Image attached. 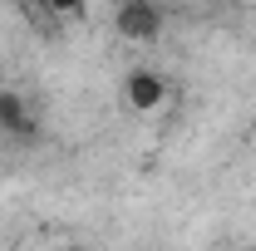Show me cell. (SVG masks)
I'll return each instance as SVG.
<instances>
[{
    "instance_id": "6da1fadb",
    "label": "cell",
    "mask_w": 256,
    "mask_h": 251,
    "mask_svg": "<svg viewBox=\"0 0 256 251\" xmlns=\"http://www.w3.org/2000/svg\"><path fill=\"white\" fill-rule=\"evenodd\" d=\"M114 30L124 34L128 44H148V40L162 34V10L153 0H124L118 15H114Z\"/></svg>"
},
{
    "instance_id": "7a4b0ae2",
    "label": "cell",
    "mask_w": 256,
    "mask_h": 251,
    "mask_svg": "<svg viewBox=\"0 0 256 251\" xmlns=\"http://www.w3.org/2000/svg\"><path fill=\"white\" fill-rule=\"evenodd\" d=\"M124 98H128V108H138V114H153L162 98H168V79H162V74H153V69H128V79H124Z\"/></svg>"
},
{
    "instance_id": "3957f363",
    "label": "cell",
    "mask_w": 256,
    "mask_h": 251,
    "mask_svg": "<svg viewBox=\"0 0 256 251\" xmlns=\"http://www.w3.org/2000/svg\"><path fill=\"white\" fill-rule=\"evenodd\" d=\"M0 128L5 133H30V114H25V104H20V94H0Z\"/></svg>"
},
{
    "instance_id": "277c9868",
    "label": "cell",
    "mask_w": 256,
    "mask_h": 251,
    "mask_svg": "<svg viewBox=\"0 0 256 251\" xmlns=\"http://www.w3.org/2000/svg\"><path fill=\"white\" fill-rule=\"evenodd\" d=\"M50 5H54V10H60L64 20H79V15H84V5H89V0H50Z\"/></svg>"
}]
</instances>
